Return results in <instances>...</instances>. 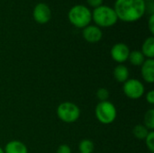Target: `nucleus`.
<instances>
[{
    "label": "nucleus",
    "instance_id": "1",
    "mask_svg": "<svg viewBox=\"0 0 154 153\" xmlns=\"http://www.w3.org/2000/svg\"><path fill=\"white\" fill-rule=\"evenodd\" d=\"M143 0H116L114 10L123 22L134 23L140 20L146 12Z\"/></svg>",
    "mask_w": 154,
    "mask_h": 153
},
{
    "label": "nucleus",
    "instance_id": "2",
    "mask_svg": "<svg viewBox=\"0 0 154 153\" xmlns=\"http://www.w3.org/2000/svg\"><path fill=\"white\" fill-rule=\"evenodd\" d=\"M92 20L99 28H107L115 25L118 18L114 8L102 5L92 12Z\"/></svg>",
    "mask_w": 154,
    "mask_h": 153
},
{
    "label": "nucleus",
    "instance_id": "3",
    "mask_svg": "<svg viewBox=\"0 0 154 153\" xmlns=\"http://www.w3.org/2000/svg\"><path fill=\"white\" fill-rule=\"evenodd\" d=\"M68 18L72 25L77 28H85L92 21V12L83 5H76L68 13Z\"/></svg>",
    "mask_w": 154,
    "mask_h": 153
},
{
    "label": "nucleus",
    "instance_id": "4",
    "mask_svg": "<svg viewBox=\"0 0 154 153\" xmlns=\"http://www.w3.org/2000/svg\"><path fill=\"white\" fill-rule=\"evenodd\" d=\"M95 115L97 121L103 124H110L115 122L117 111L115 105L110 101L99 102L95 108Z\"/></svg>",
    "mask_w": 154,
    "mask_h": 153
},
{
    "label": "nucleus",
    "instance_id": "5",
    "mask_svg": "<svg viewBox=\"0 0 154 153\" xmlns=\"http://www.w3.org/2000/svg\"><path fill=\"white\" fill-rule=\"evenodd\" d=\"M58 118L66 124H72L78 121L80 116L79 107L72 102H62L57 107Z\"/></svg>",
    "mask_w": 154,
    "mask_h": 153
},
{
    "label": "nucleus",
    "instance_id": "6",
    "mask_svg": "<svg viewBox=\"0 0 154 153\" xmlns=\"http://www.w3.org/2000/svg\"><path fill=\"white\" fill-rule=\"evenodd\" d=\"M124 94L130 99H139L145 92L143 84L137 78H129L123 85Z\"/></svg>",
    "mask_w": 154,
    "mask_h": 153
},
{
    "label": "nucleus",
    "instance_id": "7",
    "mask_svg": "<svg viewBox=\"0 0 154 153\" xmlns=\"http://www.w3.org/2000/svg\"><path fill=\"white\" fill-rule=\"evenodd\" d=\"M32 16L36 23L44 24L47 23L51 18V10L45 3H38L33 8Z\"/></svg>",
    "mask_w": 154,
    "mask_h": 153
},
{
    "label": "nucleus",
    "instance_id": "8",
    "mask_svg": "<svg viewBox=\"0 0 154 153\" xmlns=\"http://www.w3.org/2000/svg\"><path fill=\"white\" fill-rule=\"evenodd\" d=\"M130 51L131 50H130L129 47L125 43L118 42V43H116L111 48L110 55L116 62H117L119 64H123L124 62L128 60Z\"/></svg>",
    "mask_w": 154,
    "mask_h": 153
},
{
    "label": "nucleus",
    "instance_id": "9",
    "mask_svg": "<svg viewBox=\"0 0 154 153\" xmlns=\"http://www.w3.org/2000/svg\"><path fill=\"white\" fill-rule=\"evenodd\" d=\"M82 35L85 41H87L88 42L97 43L102 39L103 32L101 29L97 25H88L83 28Z\"/></svg>",
    "mask_w": 154,
    "mask_h": 153
},
{
    "label": "nucleus",
    "instance_id": "10",
    "mask_svg": "<svg viewBox=\"0 0 154 153\" xmlns=\"http://www.w3.org/2000/svg\"><path fill=\"white\" fill-rule=\"evenodd\" d=\"M142 77L145 82L152 84L154 82V60L147 59L141 66Z\"/></svg>",
    "mask_w": 154,
    "mask_h": 153
},
{
    "label": "nucleus",
    "instance_id": "11",
    "mask_svg": "<svg viewBox=\"0 0 154 153\" xmlns=\"http://www.w3.org/2000/svg\"><path fill=\"white\" fill-rule=\"evenodd\" d=\"M4 151L5 153H28V149L23 142L14 140L6 143Z\"/></svg>",
    "mask_w": 154,
    "mask_h": 153
},
{
    "label": "nucleus",
    "instance_id": "12",
    "mask_svg": "<svg viewBox=\"0 0 154 153\" xmlns=\"http://www.w3.org/2000/svg\"><path fill=\"white\" fill-rule=\"evenodd\" d=\"M129 69L124 64H118L114 69V78L119 83H125L129 79Z\"/></svg>",
    "mask_w": 154,
    "mask_h": 153
},
{
    "label": "nucleus",
    "instance_id": "13",
    "mask_svg": "<svg viewBox=\"0 0 154 153\" xmlns=\"http://www.w3.org/2000/svg\"><path fill=\"white\" fill-rule=\"evenodd\" d=\"M142 53L147 59H153L154 58V37H148L143 43L142 46Z\"/></svg>",
    "mask_w": 154,
    "mask_h": 153
},
{
    "label": "nucleus",
    "instance_id": "14",
    "mask_svg": "<svg viewBox=\"0 0 154 153\" xmlns=\"http://www.w3.org/2000/svg\"><path fill=\"white\" fill-rule=\"evenodd\" d=\"M145 57L144 55L142 53L141 50H134L133 51H130L129 53V57H128V60L129 62L135 67H140L143 65V63L145 61Z\"/></svg>",
    "mask_w": 154,
    "mask_h": 153
},
{
    "label": "nucleus",
    "instance_id": "15",
    "mask_svg": "<svg viewBox=\"0 0 154 153\" xmlns=\"http://www.w3.org/2000/svg\"><path fill=\"white\" fill-rule=\"evenodd\" d=\"M151 131L148 130L143 124H137L133 129V134L134 136L138 140H145L147 135L149 134Z\"/></svg>",
    "mask_w": 154,
    "mask_h": 153
},
{
    "label": "nucleus",
    "instance_id": "16",
    "mask_svg": "<svg viewBox=\"0 0 154 153\" xmlns=\"http://www.w3.org/2000/svg\"><path fill=\"white\" fill-rule=\"evenodd\" d=\"M79 150L80 153H92L95 150V144L92 141L85 139L79 142Z\"/></svg>",
    "mask_w": 154,
    "mask_h": 153
},
{
    "label": "nucleus",
    "instance_id": "17",
    "mask_svg": "<svg viewBox=\"0 0 154 153\" xmlns=\"http://www.w3.org/2000/svg\"><path fill=\"white\" fill-rule=\"evenodd\" d=\"M143 125L150 131H152L154 129V109L148 110L143 118Z\"/></svg>",
    "mask_w": 154,
    "mask_h": 153
},
{
    "label": "nucleus",
    "instance_id": "18",
    "mask_svg": "<svg viewBox=\"0 0 154 153\" xmlns=\"http://www.w3.org/2000/svg\"><path fill=\"white\" fill-rule=\"evenodd\" d=\"M109 91L107 88L106 87H100L97 89V93H96V96L97 97V99L100 101V102H103V101H107L108 98H109Z\"/></svg>",
    "mask_w": 154,
    "mask_h": 153
},
{
    "label": "nucleus",
    "instance_id": "19",
    "mask_svg": "<svg viewBox=\"0 0 154 153\" xmlns=\"http://www.w3.org/2000/svg\"><path fill=\"white\" fill-rule=\"evenodd\" d=\"M145 143L147 146V149L150 151L151 153H154V132L151 131L147 137L145 138Z\"/></svg>",
    "mask_w": 154,
    "mask_h": 153
},
{
    "label": "nucleus",
    "instance_id": "20",
    "mask_svg": "<svg viewBox=\"0 0 154 153\" xmlns=\"http://www.w3.org/2000/svg\"><path fill=\"white\" fill-rule=\"evenodd\" d=\"M71 149L68 144H61L58 147L57 153H71Z\"/></svg>",
    "mask_w": 154,
    "mask_h": 153
},
{
    "label": "nucleus",
    "instance_id": "21",
    "mask_svg": "<svg viewBox=\"0 0 154 153\" xmlns=\"http://www.w3.org/2000/svg\"><path fill=\"white\" fill-rule=\"evenodd\" d=\"M103 2H104V0H87V3L94 8H97V7L102 5Z\"/></svg>",
    "mask_w": 154,
    "mask_h": 153
},
{
    "label": "nucleus",
    "instance_id": "22",
    "mask_svg": "<svg viewBox=\"0 0 154 153\" xmlns=\"http://www.w3.org/2000/svg\"><path fill=\"white\" fill-rule=\"evenodd\" d=\"M146 100L149 104L154 105V91L153 90H150L149 92H147L146 94Z\"/></svg>",
    "mask_w": 154,
    "mask_h": 153
},
{
    "label": "nucleus",
    "instance_id": "23",
    "mask_svg": "<svg viewBox=\"0 0 154 153\" xmlns=\"http://www.w3.org/2000/svg\"><path fill=\"white\" fill-rule=\"evenodd\" d=\"M148 27L152 34H154V14H151L148 21Z\"/></svg>",
    "mask_w": 154,
    "mask_h": 153
},
{
    "label": "nucleus",
    "instance_id": "24",
    "mask_svg": "<svg viewBox=\"0 0 154 153\" xmlns=\"http://www.w3.org/2000/svg\"><path fill=\"white\" fill-rule=\"evenodd\" d=\"M0 153H5V151H4V149H3V148H1V147H0Z\"/></svg>",
    "mask_w": 154,
    "mask_h": 153
},
{
    "label": "nucleus",
    "instance_id": "25",
    "mask_svg": "<svg viewBox=\"0 0 154 153\" xmlns=\"http://www.w3.org/2000/svg\"><path fill=\"white\" fill-rule=\"evenodd\" d=\"M143 1H144V2L146 3V2H149V1H151V0H143Z\"/></svg>",
    "mask_w": 154,
    "mask_h": 153
},
{
    "label": "nucleus",
    "instance_id": "26",
    "mask_svg": "<svg viewBox=\"0 0 154 153\" xmlns=\"http://www.w3.org/2000/svg\"><path fill=\"white\" fill-rule=\"evenodd\" d=\"M79 153H80V152H79Z\"/></svg>",
    "mask_w": 154,
    "mask_h": 153
}]
</instances>
